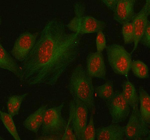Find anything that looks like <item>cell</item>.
<instances>
[{
  "mask_svg": "<svg viewBox=\"0 0 150 140\" xmlns=\"http://www.w3.org/2000/svg\"><path fill=\"white\" fill-rule=\"evenodd\" d=\"M74 102L73 122L74 132L77 139L83 140L84 131L88 124L89 110L84 103L75 97H73Z\"/></svg>",
  "mask_w": 150,
  "mask_h": 140,
  "instance_id": "9",
  "label": "cell"
},
{
  "mask_svg": "<svg viewBox=\"0 0 150 140\" xmlns=\"http://www.w3.org/2000/svg\"><path fill=\"white\" fill-rule=\"evenodd\" d=\"M86 71L92 78L105 79L106 77V67L102 53L91 52L86 58Z\"/></svg>",
  "mask_w": 150,
  "mask_h": 140,
  "instance_id": "11",
  "label": "cell"
},
{
  "mask_svg": "<svg viewBox=\"0 0 150 140\" xmlns=\"http://www.w3.org/2000/svg\"><path fill=\"white\" fill-rule=\"evenodd\" d=\"M95 91L99 98L105 101L111 99L115 92L113 85L110 81H107L103 85L97 87Z\"/></svg>",
  "mask_w": 150,
  "mask_h": 140,
  "instance_id": "22",
  "label": "cell"
},
{
  "mask_svg": "<svg viewBox=\"0 0 150 140\" xmlns=\"http://www.w3.org/2000/svg\"><path fill=\"white\" fill-rule=\"evenodd\" d=\"M0 118L2 122L5 126L6 129L16 140H20L21 138L18 133L17 129L13 119V117L8 113L0 111Z\"/></svg>",
  "mask_w": 150,
  "mask_h": 140,
  "instance_id": "19",
  "label": "cell"
},
{
  "mask_svg": "<svg viewBox=\"0 0 150 140\" xmlns=\"http://www.w3.org/2000/svg\"><path fill=\"white\" fill-rule=\"evenodd\" d=\"M47 105L40 107L34 113L28 117L23 122V125L28 130L35 133H37L42 126L45 112Z\"/></svg>",
  "mask_w": 150,
  "mask_h": 140,
  "instance_id": "14",
  "label": "cell"
},
{
  "mask_svg": "<svg viewBox=\"0 0 150 140\" xmlns=\"http://www.w3.org/2000/svg\"><path fill=\"white\" fill-rule=\"evenodd\" d=\"M62 136L58 135H46L40 136L38 137L36 140H62Z\"/></svg>",
  "mask_w": 150,
  "mask_h": 140,
  "instance_id": "29",
  "label": "cell"
},
{
  "mask_svg": "<svg viewBox=\"0 0 150 140\" xmlns=\"http://www.w3.org/2000/svg\"><path fill=\"white\" fill-rule=\"evenodd\" d=\"M68 88L72 97L79 99L88 107L89 111L93 114L95 104V89L92 78L83 66L79 65L73 69L69 77Z\"/></svg>",
  "mask_w": 150,
  "mask_h": 140,
  "instance_id": "2",
  "label": "cell"
},
{
  "mask_svg": "<svg viewBox=\"0 0 150 140\" xmlns=\"http://www.w3.org/2000/svg\"><path fill=\"white\" fill-rule=\"evenodd\" d=\"M139 98L140 102V108L139 109L141 115L144 122L150 125V95L143 88L140 87L139 90Z\"/></svg>",
  "mask_w": 150,
  "mask_h": 140,
  "instance_id": "16",
  "label": "cell"
},
{
  "mask_svg": "<svg viewBox=\"0 0 150 140\" xmlns=\"http://www.w3.org/2000/svg\"><path fill=\"white\" fill-rule=\"evenodd\" d=\"M106 50L108 63L113 71L117 75L127 77L132 63L130 54L119 44H111L106 47Z\"/></svg>",
  "mask_w": 150,
  "mask_h": 140,
  "instance_id": "3",
  "label": "cell"
},
{
  "mask_svg": "<svg viewBox=\"0 0 150 140\" xmlns=\"http://www.w3.org/2000/svg\"><path fill=\"white\" fill-rule=\"evenodd\" d=\"M122 93L131 109L139 106L138 95L135 86L132 82L129 80L124 82Z\"/></svg>",
  "mask_w": 150,
  "mask_h": 140,
  "instance_id": "17",
  "label": "cell"
},
{
  "mask_svg": "<svg viewBox=\"0 0 150 140\" xmlns=\"http://www.w3.org/2000/svg\"><path fill=\"white\" fill-rule=\"evenodd\" d=\"M149 125L141 115L139 106L132 108L131 115L125 126V137L129 140H150Z\"/></svg>",
  "mask_w": 150,
  "mask_h": 140,
  "instance_id": "5",
  "label": "cell"
},
{
  "mask_svg": "<svg viewBox=\"0 0 150 140\" xmlns=\"http://www.w3.org/2000/svg\"><path fill=\"white\" fill-rule=\"evenodd\" d=\"M74 102L73 100H71L69 103V116L68 121L67 122L66 128L64 133L62 137V140H76L74 128H73V112H74Z\"/></svg>",
  "mask_w": 150,
  "mask_h": 140,
  "instance_id": "20",
  "label": "cell"
},
{
  "mask_svg": "<svg viewBox=\"0 0 150 140\" xmlns=\"http://www.w3.org/2000/svg\"><path fill=\"white\" fill-rule=\"evenodd\" d=\"M150 14V0L146 1L145 4L137 14H135L132 19L134 32V47L131 53L137 48L139 43L148 23Z\"/></svg>",
  "mask_w": 150,
  "mask_h": 140,
  "instance_id": "10",
  "label": "cell"
},
{
  "mask_svg": "<svg viewBox=\"0 0 150 140\" xmlns=\"http://www.w3.org/2000/svg\"><path fill=\"white\" fill-rule=\"evenodd\" d=\"M141 43L145 47H150V23L148 21L146 28L140 41Z\"/></svg>",
  "mask_w": 150,
  "mask_h": 140,
  "instance_id": "26",
  "label": "cell"
},
{
  "mask_svg": "<svg viewBox=\"0 0 150 140\" xmlns=\"http://www.w3.org/2000/svg\"><path fill=\"white\" fill-rule=\"evenodd\" d=\"M125 138V127L118 123H112L96 130V139L98 140H124Z\"/></svg>",
  "mask_w": 150,
  "mask_h": 140,
  "instance_id": "13",
  "label": "cell"
},
{
  "mask_svg": "<svg viewBox=\"0 0 150 140\" xmlns=\"http://www.w3.org/2000/svg\"><path fill=\"white\" fill-rule=\"evenodd\" d=\"M105 103L112 118V123H121L129 116L130 107L124 98L122 92L115 91L112 98L105 101Z\"/></svg>",
  "mask_w": 150,
  "mask_h": 140,
  "instance_id": "7",
  "label": "cell"
},
{
  "mask_svg": "<svg viewBox=\"0 0 150 140\" xmlns=\"http://www.w3.org/2000/svg\"><path fill=\"white\" fill-rule=\"evenodd\" d=\"M117 1L118 0H103L102 1L109 9L114 12L117 4Z\"/></svg>",
  "mask_w": 150,
  "mask_h": 140,
  "instance_id": "28",
  "label": "cell"
},
{
  "mask_svg": "<svg viewBox=\"0 0 150 140\" xmlns=\"http://www.w3.org/2000/svg\"><path fill=\"white\" fill-rule=\"evenodd\" d=\"M104 21L90 16H75L66 25L71 32L79 34H91L103 31L106 27Z\"/></svg>",
  "mask_w": 150,
  "mask_h": 140,
  "instance_id": "6",
  "label": "cell"
},
{
  "mask_svg": "<svg viewBox=\"0 0 150 140\" xmlns=\"http://www.w3.org/2000/svg\"><path fill=\"white\" fill-rule=\"evenodd\" d=\"M57 18L45 24L35 46L22 62L19 79L30 86H54L80 53L79 34L68 32Z\"/></svg>",
  "mask_w": 150,
  "mask_h": 140,
  "instance_id": "1",
  "label": "cell"
},
{
  "mask_svg": "<svg viewBox=\"0 0 150 140\" xmlns=\"http://www.w3.org/2000/svg\"><path fill=\"white\" fill-rule=\"evenodd\" d=\"M131 69L134 75L139 79H146L149 75L148 66L140 60L133 61L131 64Z\"/></svg>",
  "mask_w": 150,
  "mask_h": 140,
  "instance_id": "21",
  "label": "cell"
},
{
  "mask_svg": "<svg viewBox=\"0 0 150 140\" xmlns=\"http://www.w3.org/2000/svg\"><path fill=\"white\" fill-rule=\"evenodd\" d=\"M75 16H81L85 15L86 6L81 2H77L74 5Z\"/></svg>",
  "mask_w": 150,
  "mask_h": 140,
  "instance_id": "27",
  "label": "cell"
},
{
  "mask_svg": "<svg viewBox=\"0 0 150 140\" xmlns=\"http://www.w3.org/2000/svg\"><path fill=\"white\" fill-rule=\"evenodd\" d=\"M93 114H91L88 123L87 124L83 135V140L96 139V130L94 127Z\"/></svg>",
  "mask_w": 150,
  "mask_h": 140,
  "instance_id": "24",
  "label": "cell"
},
{
  "mask_svg": "<svg viewBox=\"0 0 150 140\" xmlns=\"http://www.w3.org/2000/svg\"><path fill=\"white\" fill-rule=\"evenodd\" d=\"M28 94L25 93L19 95L11 96L7 102L8 113L12 117L18 114L22 102Z\"/></svg>",
  "mask_w": 150,
  "mask_h": 140,
  "instance_id": "18",
  "label": "cell"
},
{
  "mask_svg": "<svg viewBox=\"0 0 150 140\" xmlns=\"http://www.w3.org/2000/svg\"><path fill=\"white\" fill-rule=\"evenodd\" d=\"M64 103L46 109L41 126V135H58L62 137L67 122L62 115Z\"/></svg>",
  "mask_w": 150,
  "mask_h": 140,
  "instance_id": "4",
  "label": "cell"
},
{
  "mask_svg": "<svg viewBox=\"0 0 150 140\" xmlns=\"http://www.w3.org/2000/svg\"><path fill=\"white\" fill-rule=\"evenodd\" d=\"M122 35L125 44L133 43L134 40V32L132 22L123 25Z\"/></svg>",
  "mask_w": 150,
  "mask_h": 140,
  "instance_id": "23",
  "label": "cell"
},
{
  "mask_svg": "<svg viewBox=\"0 0 150 140\" xmlns=\"http://www.w3.org/2000/svg\"><path fill=\"white\" fill-rule=\"evenodd\" d=\"M97 52L102 53L106 48V40L103 31H100L98 32L96 39Z\"/></svg>",
  "mask_w": 150,
  "mask_h": 140,
  "instance_id": "25",
  "label": "cell"
},
{
  "mask_svg": "<svg viewBox=\"0 0 150 140\" xmlns=\"http://www.w3.org/2000/svg\"><path fill=\"white\" fill-rule=\"evenodd\" d=\"M0 67L11 71L20 79L21 77L20 67L2 45L1 43L0 44Z\"/></svg>",
  "mask_w": 150,
  "mask_h": 140,
  "instance_id": "15",
  "label": "cell"
},
{
  "mask_svg": "<svg viewBox=\"0 0 150 140\" xmlns=\"http://www.w3.org/2000/svg\"><path fill=\"white\" fill-rule=\"evenodd\" d=\"M135 0H118L114 18L122 25L130 23L135 15Z\"/></svg>",
  "mask_w": 150,
  "mask_h": 140,
  "instance_id": "12",
  "label": "cell"
},
{
  "mask_svg": "<svg viewBox=\"0 0 150 140\" xmlns=\"http://www.w3.org/2000/svg\"><path fill=\"white\" fill-rule=\"evenodd\" d=\"M39 33L24 32L17 38L12 48L11 53L16 59L23 62L35 46Z\"/></svg>",
  "mask_w": 150,
  "mask_h": 140,
  "instance_id": "8",
  "label": "cell"
}]
</instances>
